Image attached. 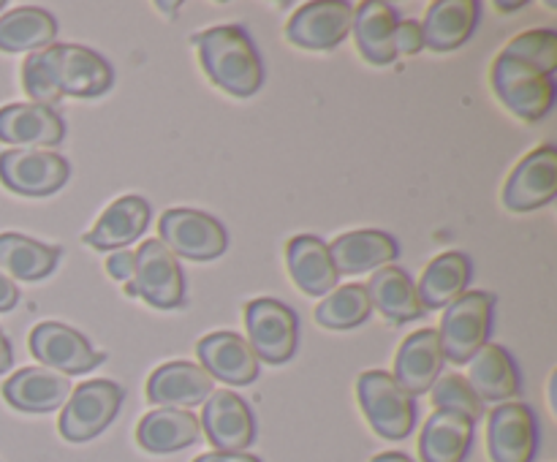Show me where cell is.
Returning a JSON list of instances; mask_svg holds the SVG:
<instances>
[{"mask_svg": "<svg viewBox=\"0 0 557 462\" xmlns=\"http://www.w3.org/2000/svg\"><path fill=\"white\" fill-rule=\"evenodd\" d=\"M114 71L92 49L79 43H52L41 52H30L22 63V87L30 103L52 109L71 98H98L112 87Z\"/></svg>", "mask_w": 557, "mask_h": 462, "instance_id": "obj_1", "label": "cell"}, {"mask_svg": "<svg viewBox=\"0 0 557 462\" xmlns=\"http://www.w3.org/2000/svg\"><path fill=\"white\" fill-rule=\"evenodd\" d=\"M199 63L215 87L234 98H250L264 82V65L248 33L237 25H218L194 36Z\"/></svg>", "mask_w": 557, "mask_h": 462, "instance_id": "obj_2", "label": "cell"}, {"mask_svg": "<svg viewBox=\"0 0 557 462\" xmlns=\"http://www.w3.org/2000/svg\"><path fill=\"white\" fill-rule=\"evenodd\" d=\"M134 277L125 283L128 297L145 299L150 308L158 310H177L188 302L180 259L161 239H145L139 250H134Z\"/></svg>", "mask_w": 557, "mask_h": 462, "instance_id": "obj_3", "label": "cell"}, {"mask_svg": "<svg viewBox=\"0 0 557 462\" xmlns=\"http://www.w3.org/2000/svg\"><path fill=\"white\" fill-rule=\"evenodd\" d=\"M493 90L511 114L525 123L547 117L555 103V79L533 65L500 52L493 65Z\"/></svg>", "mask_w": 557, "mask_h": 462, "instance_id": "obj_4", "label": "cell"}, {"mask_svg": "<svg viewBox=\"0 0 557 462\" xmlns=\"http://www.w3.org/2000/svg\"><path fill=\"white\" fill-rule=\"evenodd\" d=\"M357 397L370 427L386 440H403L417 424V405L384 370H368L357 380Z\"/></svg>", "mask_w": 557, "mask_h": 462, "instance_id": "obj_5", "label": "cell"}, {"mask_svg": "<svg viewBox=\"0 0 557 462\" xmlns=\"http://www.w3.org/2000/svg\"><path fill=\"white\" fill-rule=\"evenodd\" d=\"M493 310L495 297L487 291H466L457 302H451L438 329L444 359L468 364V359L487 342L493 329Z\"/></svg>", "mask_w": 557, "mask_h": 462, "instance_id": "obj_6", "label": "cell"}, {"mask_svg": "<svg viewBox=\"0 0 557 462\" xmlns=\"http://www.w3.org/2000/svg\"><path fill=\"white\" fill-rule=\"evenodd\" d=\"M123 397V386L114 380L96 378L79 384V389L71 391L63 413H60V435L71 444L98 438L120 413Z\"/></svg>", "mask_w": 557, "mask_h": 462, "instance_id": "obj_7", "label": "cell"}, {"mask_svg": "<svg viewBox=\"0 0 557 462\" xmlns=\"http://www.w3.org/2000/svg\"><path fill=\"white\" fill-rule=\"evenodd\" d=\"M245 329L259 362L286 364L297 353L299 319L277 299L261 297L245 304Z\"/></svg>", "mask_w": 557, "mask_h": 462, "instance_id": "obj_8", "label": "cell"}, {"mask_svg": "<svg viewBox=\"0 0 557 462\" xmlns=\"http://www.w3.org/2000/svg\"><path fill=\"white\" fill-rule=\"evenodd\" d=\"M161 242L172 250L174 255H183L190 261H212L226 253L228 234L221 221L201 210L190 207H174L161 215L158 223Z\"/></svg>", "mask_w": 557, "mask_h": 462, "instance_id": "obj_9", "label": "cell"}, {"mask_svg": "<svg viewBox=\"0 0 557 462\" xmlns=\"http://www.w3.org/2000/svg\"><path fill=\"white\" fill-rule=\"evenodd\" d=\"M69 179V161L52 150H5L0 152V183L11 193L52 196Z\"/></svg>", "mask_w": 557, "mask_h": 462, "instance_id": "obj_10", "label": "cell"}, {"mask_svg": "<svg viewBox=\"0 0 557 462\" xmlns=\"http://www.w3.org/2000/svg\"><path fill=\"white\" fill-rule=\"evenodd\" d=\"M30 353L36 362L60 375H82L96 370L103 362V353L92 351L85 335L58 321H44L30 332Z\"/></svg>", "mask_w": 557, "mask_h": 462, "instance_id": "obj_11", "label": "cell"}, {"mask_svg": "<svg viewBox=\"0 0 557 462\" xmlns=\"http://www.w3.org/2000/svg\"><path fill=\"white\" fill-rule=\"evenodd\" d=\"M354 5L343 0H319V3L299 5L297 14L288 20L286 38L288 43L299 49H313V52H326V49L341 47L351 33Z\"/></svg>", "mask_w": 557, "mask_h": 462, "instance_id": "obj_12", "label": "cell"}, {"mask_svg": "<svg viewBox=\"0 0 557 462\" xmlns=\"http://www.w3.org/2000/svg\"><path fill=\"white\" fill-rule=\"evenodd\" d=\"M487 449L493 462H533L539 451V424L531 405H495L487 424Z\"/></svg>", "mask_w": 557, "mask_h": 462, "instance_id": "obj_13", "label": "cell"}, {"mask_svg": "<svg viewBox=\"0 0 557 462\" xmlns=\"http://www.w3.org/2000/svg\"><path fill=\"white\" fill-rule=\"evenodd\" d=\"M557 196V150L544 145L522 158L509 174L504 188V204L511 212H533Z\"/></svg>", "mask_w": 557, "mask_h": 462, "instance_id": "obj_14", "label": "cell"}, {"mask_svg": "<svg viewBox=\"0 0 557 462\" xmlns=\"http://www.w3.org/2000/svg\"><path fill=\"white\" fill-rule=\"evenodd\" d=\"M215 451H245L256 438V419L248 402L232 389L212 391L205 400L201 422Z\"/></svg>", "mask_w": 557, "mask_h": 462, "instance_id": "obj_15", "label": "cell"}, {"mask_svg": "<svg viewBox=\"0 0 557 462\" xmlns=\"http://www.w3.org/2000/svg\"><path fill=\"white\" fill-rule=\"evenodd\" d=\"M65 123L54 109L41 103H9L0 109V141L14 150H41L60 145Z\"/></svg>", "mask_w": 557, "mask_h": 462, "instance_id": "obj_16", "label": "cell"}, {"mask_svg": "<svg viewBox=\"0 0 557 462\" xmlns=\"http://www.w3.org/2000/svg\"><path fill=\"white\" fill-rule=\"evenodd\" d=\"M201 367L210 373L212 380L232 386H248L259 378V357L250 342L234 332H212L205 335L196 346Z\"/></svg>", "mask_w": 557, "mask_h": 462, "instance_id": "obj_17", "label": "cell"}, {"mask_svg": "<svg viewBox=\"0 0 557 462\" xmlns=\"http://www.w3.org/2000/svg\"><path fill=\"white\" fill-rule=\"evenodd\" d=\"M212 386H215V380L210 378V373L201 364L177 359V362L161 364L150 375V380H147V400L152 405L190 411V408L201 405L212 395Z\"/></svg>", "mask_w": 557, "mask_h": 462, "instance_id": "obj_18", "label": "cell"}, {"mask_svg": "<svg viewBox=\"0 0 557 462\" xmlns=\"http://www.w3.org/2000/svg\"><path fill=\"white\" fill-rule=\"evenodd\" d=\"M326 248H330L337 275H362V272L381 270L400 255L397 239L381 228H359V232L341 234Z\"/></svg>", "mask_w": 557, "mask_h": 462, "instance_id": "obj_19", "label": "cell"}, {"mask_svg": "<svg viewBox=\"0 0 557 462\" xmlns=\"http://www.w3.org/2000/svg\"><path fill=\"white\" fill-rule=\"evenodd\" d=\"M444 367V351H441L438 329H419L406 337L395 359V375L403 391L411 397L428 395L438 380Z\"/></svg>", "mask_w": 557, "mask_h": 462, "instance_id": "obj_20", "label": "cell"}, {"mask_svg": "<svg viewBox=\"0 0 557 462\" xmlns=\"http://www.w3.org/2000/svg\"><path fill=\"white\" fill-rule=\"evenodd\" d=\"M468 384L476 391L482 402H506L515 400L522 391L520 370H517L515 359L498 342H484L471 359H468Z\"/></svg>", "mask_w": 557, "mask_h": 462, "instance_id": "obj_21", "label": "cell"}, {"mask_svg": "<svg viewBox=\"0 0 557 462\" xmlns=\"http://www.w3.org/2000/svg\"><path fill=\"white\" fill-rule=\"evenodd\" d=\"M3 397L16 411L49 413L65 405L71 397V380L47 367H22L3 384Z\"/></svg>", "mask_w": 557, "mask_h": 462, "instance_id": "obj_22", "label": "cell"}, {"mask_svg": "<svg viewBox=\"0 0 557 462\" xmlns=\"http://www.w3.org/2000/svg\"><path fill=\"white\" fill-rule=\"evenodd\" d=\"M147 223H150V204L141 196H123L103 210V215L82 239L96 250H125V245L136 242L145 234Z\"/></svg>", "mask_w": 557, "mask_h": 462, "instance_id": "obj_23", "label": "cell"}, {"mask_svg": "<svg viewBox=\"0 0 557 462\" xmlns=\"http://www.w3.org/2000/svg\"><path fill=\"white\" fill-rule=\"evenodd\" d=\"M400 22L395 5L384 0H368L354 9L351 33L362 58L373 65L395 63V27Z\"/></svg>", "mask_w": 557, "mask_h": 462, "instance_id": "obj_24", "label": "cell"}, {"mask_svg": "<svg viewBox=\"0 0 557 462\" xmlns=\"http://www.w3.org/2000/svg\"><path fill=\"white\" fill-rule=\"evenodd\" d=\"M286 261L292 280L308 297H326L330 291H335L341 275L332 264L330 248H326L324 239L313 237V234H299V237L288 239Z\"/></svg>", "mask_w": 557, "mask_h": 462, "instance_id": "obj_25", "label": "cell"}, {"mask_svg": "<svg viewBox=\"0 0 557 462\" xmlns=\"http://www.w3.org/2000/svg\"><path fill=\"white\" fill-rule=\"evenodd\" d=\"M476 22V0H435L422 22L424 47L433 52H451L473 36Z\"/></svg>", "mask_w": 557, "mask_h": 462, "instance_id": "obj_26", "label": "cell"}, {"mask_svg": "<svg viewBox=\"0 0 557 462\" xmlns=\"http://www.w3.org/2000/svg\"><path fill=\"white\" fill-rule=\"evenodd\" d=\"M364 288H368L370 304L379 308V313L389 319L392 324H408V321H417L424 315L417 283L400 266L389 264L375 270V275H370V283Z\"/></svg>", "mask_w": 557, "mask_h": 462, "instance_id": "obj_27", "label": "cell"}, {"mask_svg": "<svg viewBox=\"0 0 557 462\" xmlns=\"http://www.w3.org/2000/svg\"><path fill=\"white\" fill-rule=\"evenodd\" d=\"M199 419L180 408H156L136 427V440L141 449L152 451V454H172V451L188 449L199 440Z\"/></svg>", "mask_w": 557, "mask_h": 462, "instance_id": "obj_28", "label": "cell"}, {"mask_svg": "<svg viewBox=\"0 0 557 462\" xmlns=\"http://www.w3.org/2000/svg\"><path fill=\"white\" fill-rule=\"evenodd\" d=\"M468 283H471V259L466 253H460V250L441 253L438 259L430 261L417 286L424 313L428 310L449 308L451 302H457L466 294Z\"/></svg>", "mask_w": 557, "mask_h": 462, "instance_id": "obj_29", "label": "cell"}, {"mask_svg": "<svg viewBox=\"0 0 557 462\" xmlns=\"http://www.w3.org/2000/svg\"><path fill=\"white\" fill-rule=\"evenodd\" d=\"M473 444V422L460 413L435 411L419 438L422 462H466Z\"/></svg>", "mask_w": 557, "mask_h": 462, "instance_id": "obj_30", "label": "cell"}, {"mask_svg": "<svg viewBox=\"0 0 557 462\" xmlns=\"http://www.w3.org/2000/svg\"><path fill=\"white\" fill-rule=\"evenodd\" d=\"M58 38V20L36 5L0 16V52H41Z\"/></svg>", "mask_w": 557, "mask_h": 462, "instance_id": "obj_31", "label": "cell"}, {"mask_svg": "<svg viewBox=\"0 0 557 462\" xmlns=\"http://www.w3.org/2000/svg\"><path fill=\"white\" fill-rule=\"evenodd\" d=\"M60 261V248L36 242L25 234H0V272L11 280H44Z\"/></svg>", "mask_w": 557, "mask_h": 462, "instance_id": "obj_32", "label": "cell"}, {"mask_svg": "<svg viewBox=\"0 0 557 462\" xmlns=\"http://www.w3.org/2000/svg\"><path fill=\"white\" fill-rule=\"evenodd\" d=\"M370 313H373V304H370L368 288L348 283L321 299L315 308V321L326 329H354V326H362Z\"/></svg>", "mask_w": 557, "mask_h": 462, "instance_id": "obj_33", "label": "cell"}, {"mask_svg": "<svg viewBox=\"0 0 557 462\" xmlns=\"http://www.w3.org/2000/svg\"><path fill=\"white\" fill-rule=\"evenodd\" d=\"M430 395H433V405L438 408V411L460 413V416L471 419L473 424H476L484 413V402L479 400L476 391L471 389V384H468L462 375H444V378L435 380Z\"/></svg>", "mask_w": 557, "mask_h": 462, "instance_id": "obj_34", "label": "cell"}, {"mask_svg": "<svg viewBox=\"0 0 557 462\" xmlns=\"http://www.w3.org/2000/svg\"><path fill=\"white\" fill-rule=\"evenodd\" d=\"M511 58L522 60V63L533 65L542 74L555 76L557 71V33L555 30H525L509 41L504 49Z\"/></svg>", "mask_w": 557, "mask_h": 462, "instance_id": "obj_35", "label": "cell"}, {"mask_svg": "<svg viewBox=\"0 0 557 462\" xmlns=\"http://www.w3.org/2000/svg\"><path fill=\"white\" fill-rule=\"evenodd\" d=\"M424 49V33L422 22L400 20L395 27V54L397 58H411Z\"/></svg>", "mask_w": 557, "mask_h": 462, "instance_id": "obj_36", "label": "cell"}, {"mask_svg": "<svg viewBox=\"0 0 557 462\" xmlns=\"http://www.w3.org/2000/svg\"><path fill=\"white\" fill-rule=\"evenodd\" d=\"M134 266H136V255L131 250H114L112 255L107 259V272L112 275V280L117 283H128L134 277Z\"/></svg>", "mask_w": 557, "mask_h": 462, "instance_id": "obj_37", "label": "cell"}, {"mask_svg": "<svg viewBox=\"0 0 557 462\" xmlns=\"http://www.w3.org/2000/svg\"><path fill=\"white\" fill-rule=\"evenodd\" d=\"M20 302V288L5 272H0V313H9Z\"/></svg>", "mask_w": 557, "mask_h": 462, "instance_id": "obj_38", "label": "cell"}, {"mask_svg": "<svg viewBox=\"0 0 557 462\" xmlns=\"http://www.w3.org/2000/svg\"><path fill=\"white\" fill-rule=\"evenodd\" d=\"M194 462H261L259 457L248 454V451H210V454L196 457Z\"/></svg>", "mask_w": 557, "mask_h": 462, "instance_id": "obj_39", "label": "cell"}, {"mask_svg": "<svg viewBox=\"0 0 557 462\" xmlns=\"http://www.w3.org/2000/svg\"><path fill=\"white\" fill-rule=\"evenodd\" d=\"M11 364H14V351H11L9 337H5L3 329H0V373L11 370Z\"/></svg>", "mask_w": 557, "mask_h": 462, "instance_id": "obj_40", "label": "cell"}, {"mask_svg": "<svg viewBox=\"0 0 557 462\" xmlns=\"http://www.w3.org/2000/svg\"><path fill=\"white\" fill-rule=\"evenodd\" d=\"M370 462H413L408 454H400V451H384V454L373 457Z\"/></svg>", "mask_w": 557, "mask_h": 462, "instance_id": "obj_41", "label": "cell"}, {"mask_svg": "<svg viewBox=\"0 0 557 462\" xmlns=\"http://www.w3.org/2000/svg\"><path fill=\"white\" fill-rule=\"evenodd\" d=\"M495 9H498V11H520V9H525V3H498Z\"/></svg>", "mask_w": 557, "mask_h": 462, "instance_id": "obj_42", "label": "cell"}, {"mask_svg": "<svg viewBox=\"0 0 557 462\" xmlns=\"http://www.w3.org/2000/svg\"><path fill=\"white\" fill-rule=\"evenodd\" d=\"M0 9H3V0H0Z\"/></svg>", "mask_w": 557, "mask_h": 462, "instance_id": "obj_43", "label": "cell"}]
</instances>
